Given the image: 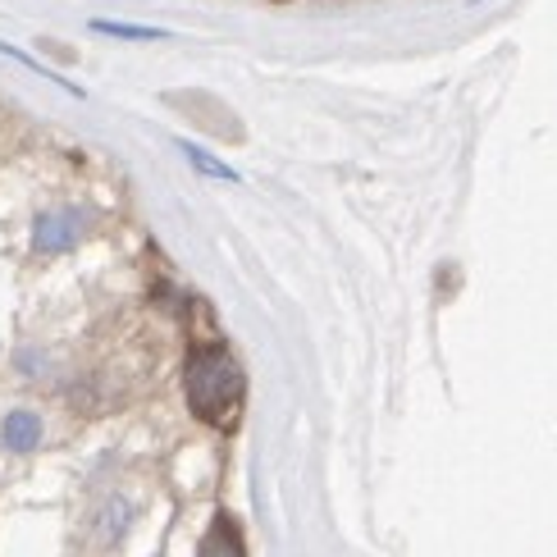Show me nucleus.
Listing matches in <instances>:
<instances>
[{"label":"nucleus","mask_w":557,"mask_h":557,"mask_svg":"<svg viewBox=\"0 0 557 557\" xmlns=\"http://www.w3.org/2000/svg\"><path fill=\"white\" fill-rule=\"evenodd\" d=\"M91 28L106 37H128V41H160L165 28H143V23H114V18H91Z\"/></svg>","instance_id":"obj_4"},{"label":"nucleus","mask_w":557,"mask_h":557,"mask_svg":"<svg viewBox=\"0 0 557 557\" xmlns=\"http://www.w3.org/2000/svg\"><path fill=\"white\" fill-rule=\"evenodd\" d=\"M83 238V211H46L33 224V247L41 257H64Z\"/></svg>","instance_id":"obj_2"},{"label":"nucleus","mask_w":557,"mask_h":557,"mask_svg":"<svg viewBox=\"0 0 557 557\" xmlns=\"http://www.w3.org/2000/svg\"><path fill=\"white\" fill-rule=\"evenodd\" d=\"M183 393H188L197 421L215 430H234L247 398V375L224 343H201L188 352V366H183Z\"/></svg>","instance_id":"obj_1"},{"label":"nucleus","mask_w":557,"mask_h":557,"mask_svg":"<svg viewBox=\"0 0 557 557\" xmlns=\"http://www.w3.org/2000/svg\"><path fill=\"white\" fill-rule=\"evenodd\" d=\"M41 438H46V421L33 411V407H14L0 416V448L14 453V457H28L41 448Z\"/></svg>","instance_id":"obj_3"},{"label":"nucleus","mask_w":557,"mask_h":557,"mask_svg":"<svg viewBox=\"0 0 557 557\" xmlns=\"http://www.w3.org/2000/svg\"><path fill=\"white\" fill-rule=\"evenodd\" d=\"M183 156H188V160H193V165H197L201 174L224 178V183H238V174H234V170H228V165H220V160H211V156H206L201 147H193V143H183Z\"/></svg>","instance_id":"obj_5"}]
</instances>
